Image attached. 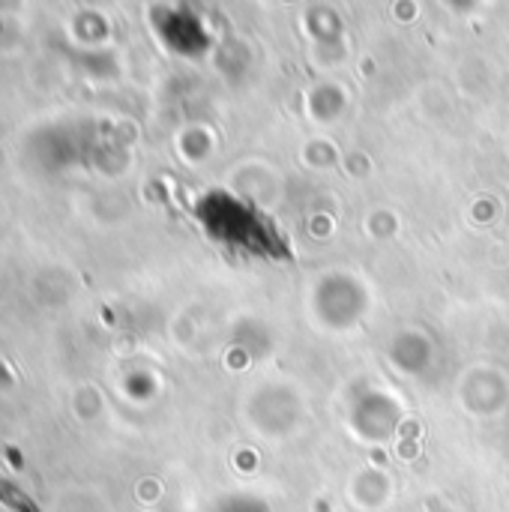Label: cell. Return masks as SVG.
I'll use <instances>...</instances> for the list:
<instances>
[{
    "label": "cell",
    "instance_id": "6da1fadb",
    "mask_svg": "<svg viewBox=\"0 0 509 512\" xmlns=\"http://www.w3.org/2000/svg\"><path fill=\"white\" fill-rule=\"evenodd\" d=\"M0 504L9 507L12 512H42L15 483H9V480H0Z\"/></svg>",
    "mask_w": 509,
    "mask_h": 512
}]
</instances>
